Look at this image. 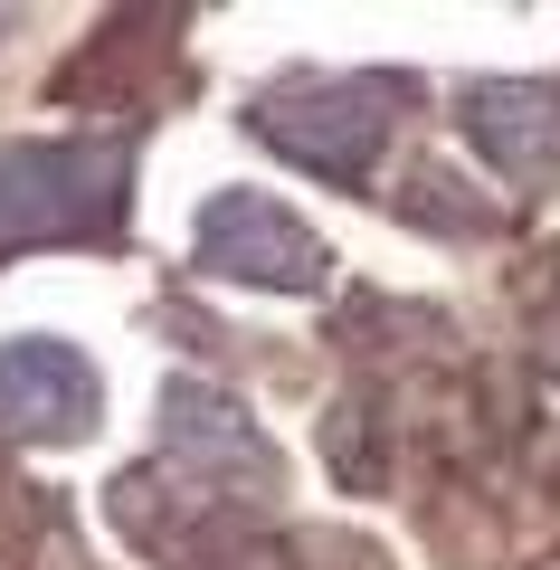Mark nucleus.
Returning a JSON list of instances; mask_svg holds the SVG:
<instances>
[{
	"label": "nucleus",
	"mask_w": 560,
	"mask_h": 570,
	"mask_svg": "<svg viewBox=\"0 0 560 570\" xmlns=\"http://www.w3.org/2000/svg\"><path fill=\"white\" fill-rule=\"evenodd\" d=\"M465 134L484 142L494 171L551 181V163H560V96H541V86H484V96L465 105Z\"/></svg>",
	"instance_id": "nucleus-5"
},
{
	"label": "nucleus",
	"mask_w": 560,
	"mask_h": 570,
	"mask_svg": "<svg viewBox=\"0 0 560 570\" xmlns=\"http://www.w3.org/2000/svg\"><path fill=\"white\" fill-rule=\"evenodd\" d=\"M124 209V142H10L0 238H96Z\"/></svg>",
	"instance_id": "nucleus-1"
},
{
	"label": "nucleus",
	"mask_w": 560,
	"mask_h": 570,
	"mask_svg": "<svg viewBox=\"0 0 560 570\" xmlns=\"http://www.w3.org/2000/svg\"><path fill=\"white\" fill-rule=\"evenodd\" d=\"M96 428V362L58 333H20L0 343V438H29V448H58Z\"/></svg>",
	"instance_id": "nucleus-3"
},
{
	"label": "nucleus",
	"mask_w": 560,
	"mask_h": 570,
	"mask_svg": "<svg viewBox=\"0 0 560 570\" xmlns=\"http://www.w3.org/2000/svg\"><path fill=\"white\" fill-rule=\"evenodd\" d=\"M200 266H219L238 285H276V295H314L323 285V238L285 200H266V190H219L200 209Z\"/></svg>",
	"instance_id": "nucleus-2"
},
{
	"label": "nucleus",
	"mask_w": 560,
	"mask_h": 570,
	"mask_svg": "<svg viewBox=\"0 0 560 570\" xmlns=\"http://www.w3.org/2000/svg\"><path fill=\"white\" fill-rule=\"evenodd\" d=\"M266 134L314 171H361L381 153V96L371 86H314V96L266 105Z\"/></svg>",
	"instance_id": "nucleus-4"
}]
</instances>
